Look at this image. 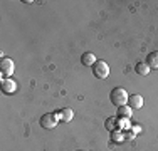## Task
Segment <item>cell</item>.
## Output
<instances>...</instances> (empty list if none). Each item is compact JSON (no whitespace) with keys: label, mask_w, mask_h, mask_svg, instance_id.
<instances>
[{"label":"cell","mask_w":158,"mask_h":151,"mask_svg":"<svg viewBox=\"0 0 158 151\" xmlns=\"http://www.w3.org/2000/svg\"><path fill=\"white\" fill-rule=\"evenodd\" d=\"M128 97H130V94L126 92L125 88H114L111 91L110 94V99L111 103L116 106V108H121V106H126L128 104Z\"/></svg>","instance_id":"obj_1"},{"label":"cell","mask_w":158,"mask_h":151,"mask_svg":"<svg viewBox=\"0 0 158 151\" xmlns=\"http://www.w3.org/2000/svg\"><path fill=\"white\" fill-rule=\"evenodd\" d=\"M93 74H94V77H98V79H106L108 76H110V66H108L104 60L98 59L96 64L93 66Z\"/></svg>","instance_id":"obj_2"},{"label":"cell","mask_w":158,"mask_h":151,"mask_svg":"<svg viewBox=\"0 0 158 151\" xmlns=\"http://www.w3.org/2000/svg\"><path fill=\"white\" fill-rule=\"evenodd\" d=\"M14 69H15L14 60L5 57V55H2V59H0V72H2V79L10 77V76L14 74Z\"/></svg>","instance_id":"obj_3"},{"label":"cell","mask_w":158,"mask_h":151,"mask_svg":"<svg viewBox=\"0 0 158 151\" xmlns=\"http://www.w3.org/2000/svg\"><path fill=\"white\" fill-rule=\"evenodd\" d=\"M57 123H59V118L56 112H47V114H44L40 118V126L44 129H52V128L57 126Z\"/></svg>","instance_id":"obj_4"},{"label":"cell","mask_w":158,"mask_h":151,"mask_svg":"<svg viewBox=\"0 0 158 151\" xmlns=\"http://www.w3.org/2000/svg\"><path fill=\"white\" fill-rule=\"evenodd\" d=\"M128 106L131 109H141L143 108V96H140V94H131L128 97Z\"/></svg>","instance_id":"obj_5"},{"label":"cell","mask_w":158,"mask_h":151,"mask_svg":"<svg viewBox=\"0 0 158 151\" xmlns=\"http://www.w3.org/2000/svg\"><path fill=\"white\" fill-rule=\"evenodd\" d=\"M57 118H59V121L69 123V121H73V118H74V111L71 108H64V109H61V111L57 112Z\"/></svg>","instance_id":"obj_6"},{"label":"cell","mask_w":158,"mask_h":151,"mask_svg":"<svg viewBox=\"0 0 158 151\" xmlns=\"http://www.w3.org/2000/svg\"><path fill=\"white\" fill-rule=\"evenodd\" d=\"M15 89H17V86H15V82H14L10 77L2 79V91H3L5 94H12V92H15Z\"/></svg>","instance_id":"obj_7"},{"label":"cell","mask_w":158,"mask_h":151,"mask_svg":"<svg viewBox=\"0 0 158 151\" xmlns=\"http://www.w3.org/2000/svg\"><path fill=\"white\" fill-rule=\"evenodd\" d=\"M96 55L93 54V52H84V54L81 55V62H82V66H86V67H93L96 64Z\"/></svg>","instance_id":"obj_8"},{"label":"cell","mask_w":158,"mask_h":151,"mask_svg":"<svg viewBox=\"0 0 158 151\" xmlns=\"http://www.w3.org/2000/svg\"><path fill=\"white\" fill-rule=\"evenodd\" d=\"M146 64H148L150 69H158V51L150 52L148 57H146Z\"/></svg>","instance_id":"obj_9"},{"label":"cell","mask_w":158,"mask_h":151,"mask_svg":"<svg viewBox=\"0 0 158 151\" xmlns=\"http://www.w3.org/2000/svg\"><path fill=\"white\" fill-rule=\"evenodd\" d=\"M131 108L130 106H121V108H118V114H116V118H119V119H128L131 116Z\"/></svg>","instance_id":"obj_10"},{"label":"cell","mask_w":158,"mask_h":151,"mask_svg":"<svg viewBox=\"0 0 158 151\" xmlns=\"http://www.w3.org/2000/svg\"><path fill=\"white\" fill-rule=\"evenodd\" d=\"M135 71H136L138 76H148L152 69L148 67V64H146V62H138L136 66H135Z\"/></svg>","instance_id":"obj_11"},{"label":"cell","mask_w":158,"mask_h":151,"mask_svg":"<svg viewBox=\"0 0 158 151\" xmlns=\"http://www.w3.org/2000/svg\"><path fill=\"white\" fill-rule=\"evenodd\" d=\"M104 128H106L108 131H114L116 129V118L114 116H111V118H108L104 121Z\"/></svg>","instance_id":"obj_12"},{"label":"cell","mask_w":158,"mask_h":151,"mask_svg":"<svg viewBox=\"0 0 158 151\" xmlns=\"http://www.w3.org/2000/svg\"><path fill=\"white\" fill-rule=\"evenodd\" d=\"M111 138H113V141H119L123 136L119 134V133H116V131H111Z\"/></svg>","instance_id":"obj_13"}]
</instances>
